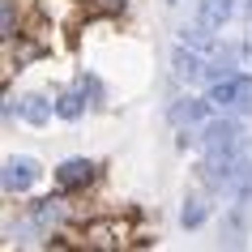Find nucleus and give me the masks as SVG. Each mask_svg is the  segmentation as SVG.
Wrapping results in <instances>:
<instances>
[{
  "instance_id": "obj_1",
  "label": "nucleus",
  "mask_w": 252,
  "mask_h": 252,
  "mask_svg": "<svg viewBox=\"0 0 252 252\" xmlns=\"http://www.w3.org/2000/svg\"><path fill=\"white\" fill-rule=\"evenodd\" d=\"M214 111H235V107H252V77L248 73H226V77L210 81V94Z\"/></svg>"
},
{
  "instance_id": "obj_2",
  "label": "nucleus",
  "mask_w": 252,
  "mask_h": 252,
  "mask_svg": "<svg viewBox=\"0 0 252 252\" xmlns=\"http://www.w3.org/2000/svg\"><path fill=\"white\" fill-rule=\"evenodd\" d=\"M239 137H244V128L222 116V120H205L192 141H201L205 150H239Z\"/></svg>"
},
{
  "instance_id": "obj_3",
  "label": "nucleus",
  "mask_w": 252,
  "mask_h": 252,
  "mask_svg": "<svg viewBox=\"0 0 252 252\" xmlns=\"http://www.w3.org/2000/svg\"><path fill=\"white\" fill-rule=\"evenodd\" d=\"M39 162L26 158V154H13V158H4V175H0V184L4 192H30V188L39 184Z\"/></svg>"
},
{
  "instance_id": "obj_4",
  "label": "nucleus",
  "mask_w": 252,
  "mask_h": 252,
  "mask_svg": "<svg viewBox=\"0 0 252 252\" xmlns=\"http://www.w3.org/2000/svg\"><path fill=\"white\" fill-rule=\"evenodd\" d=\"M210 111H214L210 98H180L171 107V124H180V128H201L210 120Z\"/></svg>"
},
{
  "instance_id": "obj_5",
  "label": "nucleus",
  "mask_w": 252,
  "mask_h": 252,
  "mask_svg": "<svg viewBox=\"0 0 252 252\" xmlns=\"http://www.w3.org/2000/svg\"><path fill=\"white\" fill-rule=\"evenodd\" d=\"M4 111H17L26 124H47L52 111H56V103H47L43 94H22V98H17L13 107H4Z\"/></svg>"
},
{
  "instance_id": "obj_6",
  "label": "nucleus",
  "mask_w": 252,
  "mask_h": 252,
  "mask_svg": "<svg viewBox=\"0 0 252 252\" xmlns=\"http://www.w3.org/2000/svg\"><path fill=\"white\" fill-rule=\"evenodd\" d=\"M94 171H98V167H94L90 158H68V162L56 167V184H60V188H81V184H90V180H94Z\"/></svg>"
},
{
  "instance_id": "obj_7",
  "label": "nucleus",
  "mask_w": 252,
  "mask_h": 252,
  "mask_svg": "<svg viewBox=\"0 0 252 252\" xmlns=\"http://www.w3.org/2000/svg\"><path fill=\"white\" fill-rule=\"evenodd\" d=\"M235 17V0H197V22L210 30H222Z\"/></svg>"
},
{
  "instance_id": "obj_8",
  "label": "nucleus",
  "mask_w": 252,
  "mask_h": 252,
  "mask_svg": "<svg viewBox=\"0 0 252 252\" xmlns=\"http://www.w3.org/2000/svg\"><path fill=\"white\" fill-rule=\"evenodd\" d=\"M81 107H86V94H81L77 86L56 94V116H60V120H77V116H81Z\"/></svg>"
},
{
  "instance_id": "obj_9",
  "label": "nucleus",
  "mask_w": 252,
  "mask_h": 252,
  "mask_svg": "<svg viewBox=\"0 0 252 252\" xmlns=\"http://www.w3.org/2000/svg\"><path fill=\"white\" fill-rule=\"evenodd\" d=\"M30 218H34V226H47V222H60L64 218V201H56V197H47V201H39L34 210H30Z\"/></svg>"
},
{
  "instance_id": "obj_10",
  "label": "nucleus",
  "mask_w": 252,
  "mask_h": 252,
  "mask_svg": "<svg viewBox=\"0 0 252 252\" xmlns=\"http://www.w3.org/2000/svg\"><path fill=\"white\" fill-rule=\"evenodd\" d=\"M180 222H184L188 231H192V226H201V222H205V201H201V197H188L184 210H180Z\"/></svg>"
},
{
  "instance_id": "obj_11",
  "label": "nucleus",
  "mask_w": 252,
  "mask_h": 252,
  "mask_svg": "<svg viewBox=\"0 0 252 252\" xmlns=\"http://www.w3.org/2000/svg\"><path fill=\"white\" fill-rule=\"evenodd\" d=\"M0 9H4V39H13V0H4Z\"/></svg>"
},
{
  "instance_id": "obj_12",
  "label": "nucleus",
  "mask_w": 252,
  "mask_h": 252,
  "mask_svg": "<svg viewBox=\"0 0 252 252\" xmlns=\"http://www.w3.org/2000/svg\"><path fill=\"white\" fill-rule=\"evenodd\" d=\"M239 56H244V64L252 68V34H248V39H244V43H239Z\"/></svg>"
},
{
  "instance_id": "obj_13",
  "label": "nucleus",
  "mask_w": 252,
  "mask_h": 252,
  "mask_svg": "<svg viewBox=\"0 0 252 252\" xmlns=\"http://www.w3.org/2000/svg\"><path fill=\"white\" fill-rule=\"evenodd\" d=\"M98 4H103V9H120V4H124V0H98Z\"/></svg>"
}]
</instances>
